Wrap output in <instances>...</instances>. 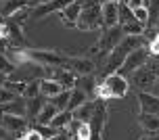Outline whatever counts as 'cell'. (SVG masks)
I'll list each match as a JSON object with an SVG mask.
<instances>
[{"label": "cell", "instance_id": "cell-1", "mask_svg": "<svg viewBox=\"0 0 159 140\" xmlns=\"http://www.w3.org/2000/svg\"><path fill=\"white\" fill-rule=\"evenodd\" d=\"M98 25H103V15H101V2L92 0V2H84L82 4V13L78 17L75 27L82 31H90L96 29Z\"/></svg>", "mask_w": 159, "mask_h": 140}, {"label": "cell", "instance_id": "cell-2", "mask_svg": "<svg viewBox=\"0 0 159 140\" xmlns=\"http://www.w3.org/2000/svg\"><path fill=\"white\" fill-rule=\"evenodd\" d=\"M27 52V59L32 63H38L42 67H65V63L69 56L59 52V50H36V48H30L25 50Z\"/></svg>", "mask_w": 159, "mask_h": 140}, {"label": "cell", "instance_id": "cell-3", "mask_svg": "<svg viewBox=\"0 0 159 140\" xmlns=\"http://www.w3.org/2000/svg\"><path fill=\"white\" fill-rule=\"evenodd\" d=\"M149 46H140L136 48V50H132L130 55L126 56V61H124V65L119 67L117 73H121L124 78H128V75H132L136 69H140V67H144L147 65V61H149Z\"/></svg>", "mask_w": 159, "mask_h": 140}, {"label": "cell", "instance_id": "cell-4", "mask_svg": "<svg viewBox=\"0 0 159 140\" xmlns=\"http://www.w3.org/2000/svg\"><path fill=\"white\" fill-rule=\"evenodd\" d=\"M124 36H126V34H124V29H121V25L109 27V29H107L103 36L98 38V42H96V46L92 48V50H96V55H109L113 48L121 42V38H124Z\"/></svg>", "mask_w": 159, "mask_h": 140}, {"label": "cell", "instance_id": "cell-5", "mask_svg": "<svg viewBox=\"0 0 159 140\" xmlns=\"http://www.w3.org/2000/svg\"><path fill=\"white\" fill-rule=\"evenodd\" d=\"M0 128H4L7 134H13L15 138H23L27 132V117L23 115H0Z\"/></svg>", "mask_w": 159, "mask_h": 140}, {"label": "cell", "instance_id": "cell-6", "mask_svg": "<svg viewBox=\"0 0 159 140\" xmlns=\"http://www.w3.org/2000/svg\"><path fill=\"white\" fill-rule=\"evenodd\" d=\"M103 84L111 92V98H124L128 94V88H130L128 78H124L121 73H109V75H105Z\"/></svg>", "mask_w": 159, "mask_h": 140}, {"label": "cell", "instance_id": "cell-7", "mask_svg": "<svg viewBox=\"0 0 159 140\" xmlns=\"http://www.w3.org/2000/svg\"><path fill=\"white\" fill-rule=\"evenodd\" d=\"M73 0H50L46 4H40V7H34L30 17L32 19H44V17L52 15V13H61L67 4H71Z\"/></svg>", "mask_w": 159, "mask_h": 140}, {"label": "cell", "instance_id": "cell-8", "mask_svg": "<svg viewBox=\"0 0 159 140\" xmlns=\"http://www.w3.org/2000/svg\"><path fill=\"white\" fill-rule=\"evenodd\" d=\"M94 67H96V63L92 59H84V56L67 59V63H65V69H71L75 75H92Z\"/></svg>", "mask_w": 159, "mask_h": 140}, {"label": "cell", "instance_id": "cell-9", "mask_svg": "<svg viewBox=\"0 0 159 140\" xmlns=\"http://www.w3.org/2000/svg\"><path fill=\"white\" fill-rule=\"evenodd\" d=\"M101 15H103V25L107 29L119 25V2H103Z\"/></svg>", "mask_w": 159, "mask_h": 140}, {"label": "cell", "instance_id": "cell-10", "mask_svg": "<svg viewBox=\"0 0 159 140\" xmlns=\"http://www.w3.org/2000/svg\"><path fill=\"white\" fill-rule=\"evenodd\" d=\"M105 121H107V107L103 102H98L94 109H92V140H101V130H103Z\"/></svg>", "mask_w": 159, "mask_h": 140}, {"label": "cell", "instance_id": "cell-11", "mask_svg": "<svg viewBox=\"0 0 159 140\" xmlns=\"http://www.w3.org/2000/svg\"><path fill=\"white\" fill-rule=\"evenodd\" d=\"M130 78H132V82L140 88V92H144V90H147L153 82H157V79H159V78H155V75H153V71L149 69L147 65H144V67H140V69H136Z\"/></svg>", "mask_w": 159, "mask_h": 140}, {"label": "cell", "instance_id": "cell-12", "mask_svg": "<svg viewBox=\"0 0 159 140\" xmlns=\"http://www.w3.org/2000/svg\"><path fill=\"white\" fill-rule=\"evenodd\" d=\"M82 0H73L71 4H67V7L61 11V19H63L65 25H75L78 23V17L82 13Z\"/></svg>", "mask_w": 159, "mask_h": 140}, {"label": "cell", "instance_id": "cell-13", "mask_svg": "<svg viewBox=\"0 0 159 140\" xmlns=\"http://www.w3.org/2000/svg\"><path fill=\"white\" fill-rule=\"evenodd\" d=\"M138 105H140L143 113L159 115V96H153L149 92H138Z\"/></svg>", "mask_w": 159, "mask_h": 140}, {"label": "cell", "instance_id": "cell-14", "mask_svg": "<svg viewBox=\"0 0 159 140\" xmlns=\"http://www.w3.org/2000/svg\"><path fill=\"white\" fill-rule=\"evenodd\" d=\"M0 115H23L25 117V98L17 96L11 102L0 105Z\"/></svg>", "mask_w": 159, "mask_h": 140}, {"label": "cell", "instance_id": "cell-15", "mask_svg": "<svg viewBox=\"0 0 159 140\" xmlns=\"http://www.w3.org/2000/svg\"><path fill=\"white\" fill-rule=\"evenodd\" d=\"M63 92V86L59 84L57 79H50V78H40V94L44 98H52L57 94Z\"/></svg>", "mask_w": 159, "mask_h": 140}, {"label": "cell", "instance_id": "cell-16", "mask_svg": "<svg viewBox=\"0 0 159 140\" xmlns=\"http://www.w3.org/2000/svg\"><path fill=\"white\" fill-rule=\"evenodd\" d=\"M46 101L48 98H44L42 94L40 96H34V98H25V115H27V119H36L40 115L42 107L46 105Z\"/></svg>", "mask_w": 159, "mask_h": 140}, {"label": "cell", "instance_id": "cell-17", "mask_svg": "<svg viewBox=\"0 0 159 140\" xmlns=\"http://www.w3.org/2000/svg\"><path fill=\"white\" fill-rule=\"evenodd\" d=\"M25 7H27V0H4L0 4V17L2 19H11L17 11H21Z\"/></svg>", "mask_w": 159, "mask_h": 140}, {"label": "cell", "instance_id": "cell-18", "mask_svg": "<svg viewBox=\"0 0 159 140\" xmlns=\"http://www.w3.org/2000/svg\"><path fill=\"white\" fill-rule=\"evenodd\" d=\"M138 124L143 125V130L147 134H159V115L140 113V115H138Z\"/></svg>", "mask_w": 159, "mask_h": 140}, {"label": "cell", "instance_id": "cell-19", "mask_svg": "<svg viewBox=\"0 0 159 140\" xmlns=\"http://www.w3.org/2000/svg\"><path fill=\"white\" fill-rule=\"evenodd\" d=\"M84 102H88V94L84 92V90H80V88H71V96H69V105H67V109L73 113V111L80 109Z\"/></svg>", "mask_w": 159, "mask_h": 140}, {"label": "cell", "instance_id": "cell-20", "mask_svg": "<svg viewBox=\"0 0 159 140\" xmlns=\"http://www.w3.org/2000/svg\"><path fill=\"white\" fill-rule=\"evenodd\" d=\"M73 121V113L69 109H65V111H59L55 117H52V121H50V125L52 128H57V130H65L67 125Z\"/></svg>", "mask_w": 159, "mask_h": 140}, {"label": "cell", "instance_id": "cell-21", "mask_svg": "<svg viewBox=\"0 0 159 140\" xmlns=\"http://www.w3.org/2000/svg\"><path fill=\"white\" fill-rule=\"evenodd\" d=\"M59 113V109H57L55 105H50V102L46 101V105L42 107V111H40V115L36 117V121H38L40 125H48L50 121H52V117Z\"/></svg>", "mask_w": 159, "mask_h": 140}, {"label": "cell", "instance_id": "cell-22", "mask_svg": "<svg viewBox=\"0 0 159 140\" xmlns=\"http://www.w3.org/2000/svg\"><path fill=\"white\" fill-rule=\"evenodd\" d=\"M75 88H80V90H84V92L90 96V94H94V78L92 75H78V82H75Z\"/></svg>", "mask_w": 159, "mask_h": 140}, {"label": "cell", "instance_id": "cell-23", "mask_svg": "<svg viewBox=\"0 0 159 140\" xmlns=\"http://www.w3.org/2000/svg\"><path fill=\"white\" fill-rule=\"evenodd\" d=\"M69 96H71V90H63L61 94H57V96H52V98H48V102L55 105L59 111H65V109H67V105H69Z\"/></svg>", "mask_w": 159, "mask_h": 140}, {"label": "cell", "instance_id": "cell-24", "mask_svg": "<svg viewBox=\"0 0 159 140\" xmlns=\"http://www.w3.org/2000/svg\"><path fill=\"white\" fill-rule=\"evenodd\" d=\"M75 140H92V128L90 121H80L75 128Z\"/></svg>", "mask_w": 159, "mask_h": 140}, {"label": "cell", "instance_id": "cell-25", "mask_svg": "<svg viewBox=\"0 0 159 140\" xmlns=\"http://www.w3.org/2000/svg\"><path fill=\"white\" fill-rule=\"evenodd\" d=\"M134 19L138 23L143 25L144 29L151 25V13H149V7H140V8H134Z\"/></svg>", "mask_w": 159, "mask_h": 140}, {"label": "cell", "instance_id": "cell-26", "mask_svg": "<svg viewBox=\"0 0 159 140\" xmlns=\"http://www.w3.org/2000/svg\"><path fill=\"white\" fill-rule=\"evenodd\" d=\"M92 109H94V107H92V102L88 101V102H84L80 109L73 111V117H75V119H80V121H88V119L92 117Z\"/></svg>", "mask_w": 159, "mask_h": 140}, {"label": "cell", "instance_id": "cell-27", "mask_svg": "<svg viewBox=\"0 0 159 140\" xmlns=\"http://www.w3.org/2000/svg\"><path fill=\"white\" fill-rule=\"evenodd\" d=\"M34 96H40V79H32L25 84L23 98H34Z\"/></svg>", "mask_w": 159, "mask_h": 140}, {"label": "cell", "instance_id": "cell-28", "mask_svg": "<svg viewBox=\"0 0 159 140\" xmlns=\"http://www.w3.org/2000/svg\"><path fill=\"white\" fill-rule=\"evenodd\" d=\"M40 134H42V138L44 140H48V138H52V136H57V134L61 132V130H57V128H52V125L48 124V125H40L38 124V128H36Z\"/></svg>", "mask_w": 159, "mask_h": 140}, {"label": "cell", "instance_id": "cell-29", "mask_svg": "<svg viewBox=\"0 0 159 140\" xmlns=\"http://www.w3.org/2000/svg\"><path fill=\"white\" fill-rule=\"evenodd\" d=\"M30 13H32V11H30V8L25 7V8H21V11H17L15 15L11 17V21H13V23H17V25H21V23L25 21V19L30 17Z\"/></svg>", "mask_w": 159, "mask_h": 140}, {"label": "cell", "instance_id": "cell-30", "mask_svg": "<svg viewBox=\"0 0 159 140\" xmlns=\"http://www.w3.org/2000/svg\"><path fill=\"white\" fill-rule=\"evenodd\" d=\"M17 96H19V94L11 92V90H8V88H4V86L0 88V105H4V102H11L13 98H17Z\"/></svg>", "mask_w": 159, "mask_h": 140}, {"label": "cell", "instance_id": "cell-31", "mask_svg": "<svg viewBox=\"0 0 159 140\" xmlns=\"http://www.w3.org/2000/svg\"><path fill=\"white\" fill-rule=\"evenodd\" d=\"M13 69H15V65L7 59V55H0V71L8 75V73H13Z\"/></svg>", "mask_w": 159, "mask_h": 140}, {"label": "cell", "instance_id": "cell-32", "mask_svg": "<svg viewBox=\"0 0 159 140\" xmlns=\"http://www.w3.org/2000/svg\"><path fill=\"white\" fill-rule=\"evenodd\" d=\"M23 140H44V138H42V134L38 130H27L23 134Z\"/></svg>", "mask_w": 159, "mask_h": 140}, {"label": "cell", "instance_id": "cell-33", "mask_svg": "<svg viewBox=\"0 0 159 140\" xmlns=\"http://www.w3.org/2000/svg\"><path fill=\"white\" fill-rule=\"evenodd\" d=\"M48 140H71V136H69V132L61 130V132L57 134V136H52V138H48Z\"/></svg>", "mask_w": 159, "mask_h": 140}, {"label": "cell", "instance_id": "cell-34", "mask_svg": "<svg viewBox=\"0 0 159 140\" xmlns=\"http://www.w3.org/2000/svg\"><path fill=\"white\" fill-rule=\"evenodd\" d=\"M0 38L8 40V23H0Z\"/></svg>", "mask_w": 159, "mask_h": 140}, {"label": "cell", "instance_id": "cell-35", "mask_svg": "<svg viewBox=\"0 0 159 140\" xmlns=\"http://www.w3.org/2000/svg\"><path fill=\"white\" fill-rule=\"evenodd\" d=\"M46 2H50V0H27V7H40V4H46Z\"/></svg>", "mask_w": 159, "mask_h": 140}, {"label": "cell", "instance_id": "cell-36", "mask_svg": "<svg viewBox=\"0 0 159 140\" xmlns=\"http://www.w3.org/2000/svg\"><path fill=\"white\" fill-rule=\"evenodd\" d=\"M7 42H8V40H2V38H0V55L7 50Z\"/></svg>", "mask_w": 159, "mask_h": 140}, {"label": "cell", "instance_id": "cell-37", "mask_svg": "<svg viewBox=\"0 0 159 140\" xmlns=\"http://www.w3.org/2000/svg\"><path fill=\"white\" fill-rule=\"evenodd\" d=\"M7 73H2V71H0V88H2V86H4V82H7Z\"/></svg>", "mask_w": 159, "mask_h": 140}, {"label": "cell", "instance_id": "cell-38", "mask_svg": "<svg viewBox=\"0 0 159 140\" xmlns=\"http://www.w3.org/2000/svg\"><path fill=\"white\" fill-rule=\"evenodd\" d=\"M98 2L103 4V2H126V0H98Z\"/></svg>", "mask_w": 159, "mask_h": 140}, {"label": "cell", "instance_id": "cell-39", "mask_svg": "<svg viewBox=\"0 0 159 140\" xmlns=\"http://www.w3.org/2000/svg\"><path fill=\"white\" fill-rule=\"evenodd\" d=\"M140 140H149V138H140Z\"/></svg>", "mask_w": 159, "mask_h": 140}, {"label": "cell", "instance_id": "cell-40", "mask_svg": "<svg viewBox=\"0 0 159 140\" xmlns=\"http://www.w3.org/2000/svg\"><path fill=\"white\" fill-rule=\"evenodd\" d=\"M157 27H159V19H157Z\"/></svg>", "mask_w": 159, "mask_h": 140}, {"label": "cell", "instance_id": "cell-41", "mask_svg": "<svg viewBox=\"0 0 159 140\" xmlns=\"http://www.w3.org/2000/svg\"><path fill=\"white\" fill-rule=\"evenodd\" d=\"M4 140H13V138H4Z\"/></svg>", "mask_w": 159, "mask_h": 140}, {"label": "cell", "instance_id": "cell-42", "mask_svg": "<svg viewBox=\"0 0 159 140\" xmlns=\"http://www.w3.org/2000/svg\"><path fill=\"white\" fill-rule=\"evenodd\" d=\"M2 2H4V0H0V4H2Z\"/></svg>", "mask_w": 159, "mask_h": 140}, {"label": "cell", "instance_id": "cell-43", "mask_svg": "<svg viewBox=\"0 0 159 140\" xmlns=\"http://www.w3.org/2000/svg\"><path fill=\"white\" fill-rule=\"evenodd\" d=\"M17 140H23V138H17Z\"/></svg>", "mask_w": 159, "mask_h": 140}]
</instances>
